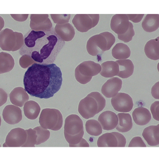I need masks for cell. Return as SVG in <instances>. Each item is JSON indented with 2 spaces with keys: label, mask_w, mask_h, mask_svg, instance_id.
Wrapping results in <instances>:
<instances>
[{
  "label": "cell",
  "mask_w": 159,
  "mask_h": 150,
  "mask_svg": "<svg viewBox=\"0 0 159 150\" xmlns=\"http://www.w3.org/2000/svg\"><path fill=\"white\" fill-rule=\"evenodd\" d=\"M23 82L26 92L31 96L49 99L61 89L62 72L54 63H35L25 72Z\"/></svg>",
  "instance_id": "obj_1"
},
{
  "label": "cell",
  "mask_w": 159,
  "mask_h": 150,
  "mask_svg": "<svg viewBox=\"0 0 159 150\" xmlns=\"http://www.w3.org/2000/svg\"><path fill=\"white\" fill-rule=\"evenodd\" d=\"M24 43L19 50L21 55L29 56L35 63L49 65L54 63L65 46L52 27L47 31L30 30L24 36Z\"/></svg>",
  "instance_id": "obj_2"
},
{
  "label": "cell",
  "mask_w": 159,
  "mask_h": 150,
  "mask_svg": "<svg viewBox=\"0 0 159 150\" xmlns=\"http://www.w3.org/2000/svg\"><path fill=\"white\" fill-rule=\"evenodd\" d=\"M84 133L83 122L78 115L71 114L66 118L64 134L69 147H77L82 141Z\"/></svg>",
  "instance_id": "obj_3"
},
{
  "label": "cell",
  "mask_w": 159,
  "mask_h": 150,
  "mask_svg": "<svg viewBox=\"0 0 159 150\" xmlns=\"http://www.w3.org/2000/svg\"><path fill=\"white\" fill-rule=\"evenodd\" d=\"M115 41V36L113 34L108 31H104L92 36L89 39L86 48L89 55L97 56L109 51Z\"/></svg>",
  "instance_id": "obj_4"
},
{
  "label": "cell",
  "mask_w": 159,
  "mask_h": 150,
  "mask_svg": "<svg viewBox=\"0 0 159 150\" xmlns=\"http://www.w3.org/2000/svg\"><path fill=\"white\" fill-rule=\"evenodd\" d=\"M101 71L99 63L92 60H86L80 63L75 69V77L78 82L85 85L90 82L92 77L98 75Z\"/></svg>",
  "instance_id": "obj_5"
},
{
  "label": "cell",
  "mask_w": 159,
  "mask_h": 150,
  "mask_svg": "<svg viewBox=\"0 0 159 150\" xmlns=\"http://www.w3.org/2000/svg\"><path fill=\"white\" fill-rule=\"evenodd\" d=\"M39 122L43 128L59 131L63 126V115L58 109L46 108L41 111Z\"/></svg>",
  "instance_id": "obj_6"
},
{
  "label": "cell",
  "mask_w": 159,
  "mask_h": 150,
  "mask_svg": "<svg viewBox=\"0 0 159 150\" xmlns=\"http://www.w3.org/2000/svg\"><path fill=\"white\" fill-rule=\"evenodd\" d=\"M99 21V14H77L72 20V22L78 31L86 33L96 27Z\"/></svg>",
  "instance_id": "obj_7"
},
{
  "label": "cell",
  "mask_w": 159,
  "mask_h": 150,
  "mask_svg": "<svg viewBox=\"0 0 159 150\" xmlns=\"http://www.w3.org/2000/svg\"><path fill=\"white\" fill-rule=\"evenodd\" d=\"M27 139L26 130L21 128L12 129L6 138L3 143L4 148H20L22 147Z\"/></svg>",
  "instance_id": "obj_8"
},
{
  "label": "cell",
  "mask_w": 159,
  "mask_h": 150,
  "mask_svg": "<svg viewBox=\"0 0 159 150\" xmlns=\"http://www.w3.org/2000/svg\"><path fill=\"white\" fill-rule=\"evenodd\" d=\"M78 112L84 119H88L93 117L98 113V106L95 99L87 95L80 101Z\"/></svg>",
  "instance_id": "obj_9"
},
{
  "label": "cell",
  "mask_w": 159,
  "mask_h": 150,
  "mask_svg": "<svg viewBox=\"0 0 159 150\" xmlns=\"http://www.w3.org/2000/svg\"><path fill=\"white\" fill-rule=\"evenodd\" d=\"M111 104L114 109L118 112L128 113L134 107L132 98L126 93H118L111 99Z\"/></svg>",
  "instance_id": "obj_10"
},
{
  "label": "cell",
  "mask_w": 159,
  "mask_h": 150,
  "mask_svg": "<svg viewBox=\"0 0 159 150\" xmlns=\"http://www.w3.org/2000/svg\"><path fill=\"white\" fill-rule=\"evenodd\" d=\"M30 27L34 31H49L52 29V24L48 14H31Z\"/></svg>",
  "instance_id": "obj_11"
},
{
  "label": "cell",
  "mask_w": 159,
  "mask_h": 150,
  "mask_svg": "<svg viewBox=\"0 0 159 150\" xmlns=\"http://www.w3.org/2000/svg\"><path fill=\"white\" fill-rule=\"evenodd\" d=\"M16 41V33L13 30L6 28L0 32V48L3 51L14 52Z\"/></svg>",
  "instance_id": "obj_12"
},
{
  "label": "cell",
  "mask_w": 159,
  "mask_h": 150,
  "mask_svg": "<svg viewBox=\"0 0 159 150\" xmlns=\"http://www.w3.org/2000/svg\"><path fill=\"white\" fill-rule=\"evenodd\" d=\"M129 19L127 14H116L111 20V28L118 35H122L129 28Z\"/></svg>",
  "instance_id": "obj_13"
},
{
  "label": "cell",
  "mask_w": 159,
  "mask_h": 150,
  "mask_svg": "<svg viewBox=\"0 0 159 150\" xmlns=\"http://www.w3.org/2000/svg\"><path fill=\"white\" fill-rule=\"evenodd\" d=\"M122 86V81L118 77H112L108 80L102 86L101 92L107 98H112L115 96L121 90Z\"/></svg>",
  "instance_id": "obj_14"
},
{
  "label": "cell",
  "mask_w": 159,
  "mask_h": 150,
  "mask_svg": "<svg viewBox=\"0 0 159 150\" xmlns=\"http://www.w3.org/2000/svg\"><path fill=\"white\" fill-rule=\"evenodd\" d=\"M2 117L5 122L8 124L14 125L22 120V111L19 107L14 105H8L3 110Z\"/></svg>",
  "instance_id": "obj_15"
},
{
  "label": "cell",
  "mask_w": 159,
  "mask_h": 150,
  "mask_svg": "<svg viewBox=\"0 0 159 150\" xmlns=\"http://www.w3.org/2000/svg\"><path fill=\"white\" fill-rule=\"evenodd\" d=\"M98 122L101 125L102 129L110 131L116 128L118 123L117 115L112 111H106L99 115Z\"/></svg>",
  "instance_id": "obj_16"
},
{
  "label": "cell",
  "mask_w": 159,
  "mask_h": 150,
  "mask_svg": "<svg viewBox=\"0 0 159 150\" xmlns=\"http://www.w3.org/2000/svg\"><path fill=\"white\" fill-rule=\"evenodd\" d=\"M29 99L28 93L21 87L14 88L10 94V100L15 106L22 107Z\"/></svg>",
  "instance_id": "obj_17"
},
{
  "label": "cell",
  "mask_w": 159,
  "mask_h": 150,
  "mask_svg": "<svg viewBox=\"0 0 159 150\" xmlns=\"http://www.w3.org/2000/svg\"><path fill=\"white\" fill-rule=\"evenodd\" d=\"M54 31L64 42L71 41L74 38L75 34L74 27L69 22L64 24L56 25Z\"/></svg>",
  "instance_id": "obj_18"
},
{
  "label": "cell",
  "mask_w": 159,
  "mask_h": 150,
  "mask_svg": "<svg viewBox=\"0 0 159 150\" xmlns=\"http://www.w3.org/2000/svg\"><path fill=\"white\" fill-rule=\"evenodd\" d=\"M142 135L149 146H158L159 144V124L146 127L143 131Z\"/></svg>",
  "instance_id": "obj_19"
},
{
  "label": "cell",
  "mask_w": 159,
  "mask_h": 150,
  "mask_svg": "<svg viewBox=\"0 0 159 150\" xmlns=\"http://www.w3.org/2000/svg\"><path fill=\"white\" fill-rule=\"evenodd\" d=\"M134 123L139 126H145L151 119V114L148 109L143 107H139L132 113Z\"/></svg>",
  "instance_id": "obj_20"
},
{
  "label": "cell",
  "mask_w": 159,
  "mask_h": 150,
  "mask_svg": "<svg viewBox=\"0 0 159 150\" xmlns=\"http://www.w3.org/2000/svg\"><path fill=\"white\" fill-rule=\"evenodd\" d=\"M144 51L147 57L151 60L159 59V37L150 40L145 44Z\"/></svg>",
  "instance_id": "obj_21"
},
{
  "label": "cell",
  "mask_w": 159,
  "mask_h": 150,
  "mask_svg": "<svg viewBox=\"0 0 159 150\" xmlns=\"http://www.w3.org/2000/svg\"><path fill=\"white\" fill-rule=\"evenodd\" d=\"M119 66V72L117 76L122 79H127L131 76L134 72V63L130 60H124L116 61Z\"/></svg>",
  "instance_id": "obj_22"
},
{
  "label": "cell",
  "mask_w": 159,
  "mask_h": 150,
  "mask_svg": "<svg viewBox=\"0 0 159 150\" xmlns=\"http://www.w3.org/2000/svg\"><path fill=\"white\" fill-rule=\"evenodd\" d=\"M100 74L105 78H112L117 76L119 72V66L116 61L108 60L102 63Z\"/></svg>",
  "instance_id": "obj_23"
},
{
  "label": "cell",
  "mask_w": 159,
  "mask_h": 150,
  "mask_svg": "<svg viewBox=\"0 0 159 150\" xmlns=\"http://www.w3.org/2000/svg\"><path fill=\"white\" fill-rule=\"evenodd\" d=\"M143 29L146 32L152 33L159 27V14H148L142 22Z\"/></svg>",
  "instance_id": "obj_24"
},
{
  "label": "cell",
  "mask_w": 159,
  "mask_h": 150,
  "mask_svg": "<svg viewBox=\"0 0 159 150\" xmlns=\"http://www.w3.org/2000/svg\"><path fill=\"white\" fill-rule=\"evenodd\" d=\"M97 146L99 148H118V140L115 133H107L99 137Z\"/></svg>",
  "instance_id": "obj_25"
},
{
  "label": "cell",
  "mask_w": 159,
  "mask_h": 150,
  "mask_svg": "<svg viewBox=\"0 0 159 150\" xmlns=\"http://www.w3.org/2000/svg\"><path fill=\"white\" fill-rule=\"evenodd\" d=\"M117 117L119 122L116 127V129L122 133H126L130 131L133 126L131 115L129 113H121L118 114Z\"/></svg>",
  "instance_id": "obj_26"
},
{
  "label": "cell",
  "mask_w": 159,
  "mask_h": 150,
  "mask_svg": "<svg viewBox=\"0 0 159 150\" xmlns=\"http://www.w3.org/2000/svg\"><path fill=\"white\" fill-rule=\"evenodd\" d=\"M112 55L117 60H127L131 56V50L126 44L118 43L113 48Z\"/></svg>",
  "instance_id": "obj_27"
},
{
  "label": "cell",
  "mask_w": 159,
  "mask_h": 150,
  "mask_svg": "<svg viewBox=\"0 0 159 150\" xmlns=\"http://www.w3.org/2000/svg\"><path fill=\"white\" fill-rule=\"evenodd\" d=\"M15 60L10 54L6 52L0 53V74L9 72L14 68Z\"/></svg>",
  "instance_id": "obj_28"
},
{
  "label": "cell",
  "mask_w": 159,
  "mask_h": 150,
  "mask_svg": "<svg viewBox=\"0 0 159 150\" xmlns=\"http://www.w3.org/2000/svg\"><path fill=\"white\" fill-rule=\"evenodd\" d=\"M40 110V107L38 103L33 100L27 101L24 105L25 117L30 120H35L38 117Z\"/></svg>",
  "instance_id": "obj_29"
},
{
  "label": "cell",
  "mask_w": 159,
  "mask_h": 150,
  "mask_svg": "<svg viewBox=\"0 0 159 150\" xmlns=\"http://www.w3.org/2000/svg\"><path fill=\"white\" fill-rule=\"evenodd\" d=\"M85 129L91 136H98L102 133V128L100 123L94 119L88 120L85 123Z\"/></svg>",
  "instance_id": "obj_30"
},
{
  "label": "cell",
  "mask_w": 159,
  "mask_h": 150,
  "mask_svg": "<svg viewBox=\"0 0 159 150\" xmlns=\"http://www.w3.org/2000/svg\"><path fill=\"white\" fill-rule=\"evenodd\" d=\"M34 129L37 134V140L36 145H40L47 141L50 137V132L48 129L43 128L41 126L36 127Z\"/></svg>",
  "instance_id": "obj_31"
},
{
  "label": "cell",
  "mask_w": 159,
  "mask_h": 150,
  "mask_svg": "<svg viewBox=\"0 0 159 150\" xmlns=\"http://www.w3.org/2000/svg\"><path fill=\"white\" fill-rule=\"evenodd\" d=\"M27 133V139L25 144L23 145L24 148H33L35 147L37 140V134L34 129L30 128L26 130Z\"/></svg>",
  "instance_id": "obj_32"
},
{
  "label": "cell",
  "mask_w": 159,
  "mask_h": 150,
  "mask_svg": "<svg viewBox=\"0 0 159 150\" xmlns=\"http://www.w3.org/2000/svg\"><path fill=\"white\" fill-rule=\"evenodd\" d=\"M51 17L53 22L57 25H62L68 23L71 15L70 14H51Z\"/></svg>",
  "instance_id": "obj_33"
},
{
  "label": "cell",
  "mask_w": 159,
  "mask_h": 150,
  "mask_svg": "<svg viewBox=\"0 0 159 150\" xmlns=\"http://www.w3.org/2000/svg\"><path fill=\"white\" fill-rule=\"evenodd\" d=\"M135 35L134 25L131 22L129 23V28L126 33L122 35H118V38L119 40L124 41L125 43H129L132 40L133 37Z\"/></svg>",
  "instance_id": "obj_34"
},
{
  "label": "cell",
  "mask_w": 159,
  "mask_h": 150,
  "mask_svg": "<svg viewBox=\"0 0 159 150\" xmlns=\"http://www.w3.org/2000/svg\"><path fill=\"white\" fill-rule=\"evenodd\" d=\"M88 95L91 96L95 99L98 106V113L101 112L106 107V100L100 93L94 91L89 94Z\"/></svg>",
  "instance_id": "obj_35"
},
{
  "label": "cell",
  "mask_w": 159,
  "mask_h": 150,
  "mask_svg": "<svg viewBox=\"0 0 159 150\" xmlns=\"http://www.w3.org/2000/svg\"><path fill=\"white\" fill-rule=\"evenodd\" d=\"M35 62L33 59L28 55H23L19 60L20 65L23 68H26L33 65Z\"/></svg>",
  "instance_id": "obj_36"
},
{
  "label": "cell",
  "mask_w": 159,
  "mask_h": 150,
  "mask_svg": "<svg viewBox=\"0 0 159 150\" xmlns=\"http://www.w3.org/2000/svg\"><path fill=\"white\" fill-rule=\"evenodd\" d=\"M129 148H136L141 147L146 148L145 143L143 141V139L140 137H135L131 139L129 145Z\"/></svg>",
  "instance_id": "obj_37"
},
{
  "label": "cell",
  "mask_w": 159,
  "mask_h": 150,
  "mask_svg": "<svg viewBox=\"0 0 159 150\" xmlns=\"http://www.w3.org/2000/svg\"><path fill=\"white\" fill-rule=\"evenodd\" d=\"M15 33L16 36V46L14 49V52L21 49L24 43V36L22 33L17 32V31H15Z\"/></svg>",
  "instance_id": "obj_38"
},
{
  "label": "cell",
  "mask_w": 159,
  "mask_h": 150,
  "mask_svg": "<svg viewBox=\"0 0 159 150\" xmlns=\"http://www.w3.org/2000/svg\"><path fill=\"white\" fill-rule=\"evenodd\" d=\"M151 112L154 119L157 121L159 120V102L158 101L154 102L151 105Z\"/></svg>",
  "instance_id": "obj_39"
},
{
  "label": "cell",
  "mask_w": 159,
  "mask_h": 150,
  "mask_svg": "<svg viewBox=\"0 0 159 150\" xmlns=\"http://www.w3.org/2000/svg\"><path fill=\"white\" fill-rule=\"evenodd\" d=\"M129 21H131L134 23L140 22L144 16L143 14H127Z\"/></svg>",
  "instance_id": "obj_40"
},
{
  "label": "cell",
  "mask_w": 159,
  "mask_h": 150,
  "mask_svg": "<svg viewBox=\"0 0 159 150\" xmlns=\"http://www.w3.org/2000/svg\"><path fill=\"white\" fill-rule=\"evenodd\" d=\"M114 133L115 134L118 140V148L125 147L126 143V139L124 137V135H122V134L118 132H114Z\"/></svg>",
  "instance_id": "obj_41"
},
{
  "label": "cell",
  "mask_w": 159,
  "mask_h": 150,
  "mask_svg": "<svg viewBox=\"0 0 159 150\" xmlns=\"http://www.w3.org/2000/svg\"><path fill=\"white\" fill-rule=\"evenodd\" d=\"M11 16L16 22H24L28 19L29 14H11Z\"/></svg>",
  "instance_id": "obj_42"
},
{
  "label": "cell",
  "mask_w": 159,
  "mask_h": 150,
  "mask_svg": "<svg viewBox=\"0 0 159 150\" xmlns=\"http://www.w3.org/2000/svg\"><path fill=\"white\" fill-rule=\"evenodd\" d=\"M7 100V94L5 91L0 88V107L5 104Z\"/></svg>",
  "instance_id": "obj_43"
},
{
  "label": "cell",
  "mask_w": 159,
  "mask_h": 150,
  "mask_svg": "<svg viewBox=\"0 0 159 150\" xmlns=\"http://www.w3.org/2000/svg\"><path fill=\"white\" fill-rule=\"evenodd\" d=\"M159 82H157L151 89V95L156 99H159Z\"/></svg>",
  "instance_id": "obj_44"
},
{
  "label": "cell",
  "mask_w": 159,
  "mask_h": 150,
  "mask_svg": "<svg viewBox=\"0 0 159 150\" xmlns=\"http://www.w3.org/2000/svg\"><path fill=\"white\" fill-rule=\"evenodd\" d=\"M5 26V21L2 17L0 16V32L2 30L3 28Z\"/></svg>",
  "instance_id": "obj_45"
},
{
  "label": "cell",
  "mask_w": 159,
  "mask_h": 150,
  "mask_svg": "<svg viewBox=\"0 0 159 150\" xmlns=\"http://www.w3.org/2000/svg\"><path fill=\"white\" fill-rule=\"evenodd\" d=\"M1 116H0V127H1Z\"/></svg>",
  "instance_id": "obj_46"
},
{
  "label": "cell",
  "mask_w": 159,
  "mask_h": 150,
  "mask_svg": "<svg viewBox=\"0 0 159 150\" xmlns=\"http://www.w3.org/2000/svg\"><path fill=\"white\" fill-rule=\"evenodd\" d=\"M0 147H1V145H0Z\"/></svg>",
  "instance_id": "obj_47"
}]
</instances>
